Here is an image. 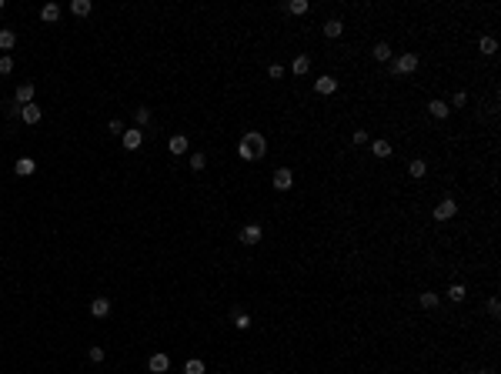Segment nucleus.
I'll return each mask as SVG.
<instances>
[{
	"mask_svg": "<svg viewBox=\"0 0 501 374\" xmlns=\"http://www.w3.org/2000/svg\"><path fill=\"white\" fill-rule=\"evenodd\" d=\"M107 131H111V134H124V124L121 121H111V124H107Z\"/></svg>",
	"mask_w": 501,
	"mask_h": 374,
	"instance_id": "37",
	"label": "nucleus"
},
{
	"mask_svg": "<svg viewBox=\"0 0 501 374\" xmlns=\"http://www.w3.org/2000/svg\"><path fill=\"white\" fill-rule=\"evenodd\" d=\"M231 321H234V328H237V331H247V328H251V318H247L244 311H234Z\"/></svg>",
	"mask_w": 501,
	"mask_h": 374,
	"instance_id": "22",
	"label": "nucleus"
},
{
	"mask_svg": "<svg viewBox=\"0 0 501 374\" xmlns=\"http://www.w3.org/2000/svg\"><path fill=\"white\" fill-rule=\"evenodd\" d=\"M184 374H207V368H204L200 358H190V361L184 364Z\"/></svg>",
	"mask_w": 501,
	"mask_h": 374,
	"instance_id": "17",
	"label": "nucleus"
},
{
	"mask_svg": "<svg viewBox=\"0 0 501 374\" xmlns=\"http://www.w3.org/2000/svg\"><path fill=\"white\" fill-rule=\"evenodd\" d=\"M371 151H374V157H391V144L388 141H371Z\"/></svg>",
	"mask_w": 501,
	"mask_h": 374,
	"instance_id": "25",
	"label": "nucleus"
},
{
	"mask_svg": "<svg viewBox=\"0 0 501 374\" xmlns=\"http://www.w3.org/2000/svg\"><path fill=\"white\" fill-rule=\"evenodd\" d=\"M371 137H367V131H354V144H367Z\"/></svg>",
	"mask_w": 501,
	"mask_h": 374,
	"instance_id": "38",
	"label": "nucleus"
},
{
	"mask_svg": "<svg viewBox=\"0 0 501 374\" xmlns=\"http://www.w3.org/2000/svg\"><path fill=\"white\" fill-rule=\"evenodd\" d=\"M408 174H411V177H424V174H428V164H424V161H411V164H408Z\"/></svg>",
	"mask_w": 501,
	"mask_h": 374,
	"instance_id": "28",
	"label": "nucleus"
},
{
	"mask_svg": "<svg viewBox=\"0 0 501 374\" xmlns=\"http://www.w3.org/2000/svg\"><path fill=\"white\" fill-rule=\"evenodd\" d=\"M374 60H378V64L391 60V47L388 44H374Z\"/></svg>",
	"mask_w": 501,
	"mask_h": 374,
	"instance_id": "27",
	"label": "nucleus"
},
{
	"mask_svg": "<svg viewBox=\"0 0 501 374\" xmlns=\"http://www.w3.org/2000/svg\"><path fill=\"white\" fill-rule=\"evenodd\" d=\"M308 7H311L308 0H291V3H284V10H288V13H308Z\"/></svg>",
	"mask_w": 501,
	"mask_h": 374,
	"instance_id": "26",
	"label": "nucleus"
},
{
	"mask_svg": "<svg viewBox=\"0 0 501 374\" xmlns=\"http://www.w3.org/2000/svg\"><path fill=\"white\" fill-rule=\"evenodd\" d=\"M344 33V23L341 20H328L324 23V37H341Z\"/></svg>",
	"mask_w": 501,
	"mask_h": 374,
	"instance_id": "20",
	"label": "nucleus"
},
{
	"mask_svg": "<svg viewBox=\"0 0 501 374\" xmlns=\"http://www.w3.org/2000/svg\"><path fill=\"white\" fill-rule=\"evenodd\" d=\"M134 117H137V124H151V110H147V107H137V110H134Z\"/></svg>",
	"mask_w": 501,
	"mask_h": 374,
	"instance_id": "32",
	"label": "nucleus"
},
{
	"mask_svg": "<svg viewBox=\"0 0 501 374\" xmlns=\"http://www.w3.org/2000/svg\"><path fill=\"white\" fill-rule=\"evenodd\" d=\"M237 157H241V161H254V154H251V147H247L244 141L237 144Z\"/></svg>",
	"mask_w": 501,
	"mask_h": 374,
	"instance_id": "31",
	"label": "nucleus"
},
{
	"mask_svg": "<svg viewBox=\"0 0 501 374\" xmlns=\"http://www.w3.org/2000/svg\"><path fill=\"white\" fill-rule=\"evenodd\" d=\"M458 214V204H455V197H448V200H441L438 207H434V220H451Z\"/></svg>",
	"mask_w": 501,
	"mask_h": 374,
	"instance_id": "4",
	"label": "nucleus"
},
{
	"mask_svg": "<svg viewBox=\"0 0 501 374\" xmlns=\"http://www.w3.org/2000/svg\"><path fill=\"white\" fill-rule=\"evenodd\" d=\"M465 104H468V94H465V90H458V94H455V100H451L448 107H465Z\"/></svg>",
	"mask_w": 501,
	"mask_h": 374,
	"instance_id": "33",
	"label": "nucleus"
},
{
	"mask_svg": "<svg viewBox=\"0 0 501 374\" xmlns=\"http://www.w3.org/2000/svg\"><path fill=\"white\" fill-rule=\"evenodd\" d=\"M13 104H17V107H27V104H33V84H30V80L17 87V94H13Z\"/></svg>",
	"mask_w": 501,
	"mask_h": 374,
	"instance_id": "6",
	"label": "nucleus"
},
{
	"mask_svg": "<svg viewBox=\"0 0 501 374\" xmlns=\"http://www.w3.org/2000/svg\"><path fill=\"white\" fill-rule=\"evenodd\" d=\"M147 368H151L154 374H164L167 368H170V358H167V354H154V358L147 361Z\"/></svg>",
	"mask_w": 501,
	"mask_h": 374,
	"instance_id": "12",
	"label": "nucleus"
},
{
	"mask_svg": "<svg viewBox=\"0 0 501 374\" xmlns=\"http://www.w3.org/2000/svg\"><path fill=\"white\" fill-rule=\"evenodd\" d=\"M241 141L251 147V154H254V161H261V157L267 154V141H264V134H257V131H247Z\"/></svg>",
	"mask_w": 501,
	"mask_h": 374,
	"instance_id": "1",
	"label": "nucleus"
},
{
	"mask_svg": "<svg viewBox=\"0 0 501 374\" xmlns=\"http://www.w3.org/2000/svg\"><path fill=\"white\" fill-rule=\"evenodd\" d=\"M90 7H94L90 0H74V3H70V13H77V17H87Z\"/></svg>",
	"mask_w": 501,
	"mask_h": 374,
	"instance_id": "19",
	"label": "nucleus"
},
{
	"mask_svg": "<svg viewBox=\"0 0 501 374\" xmlns=\"http://www.w3.org/2000/svg\"><path fill=\"white\" fill-rule=\"evenodd\" d=\"M488 314H491V318H498V314H501V304H498V297H491V301H488Z\"/></svg>",
	"mask_w": 501,
	"mask_h": 374,
	"instance_id": "34",
	"label": "nucleus"
},
{
	"mask_svg": "<svg viewBox=\"0 0 501 374\" xmlns=\"http://www.w3.org/2000/svg\"><path fill=\"white\" fill-rule=\"evenodd\" d=\"M40 20H44V23H57V20H60V7H57V3H44V7H40Z\"/></svg>",
	"mask_w": 501,
	"mask_h": 374,
	"instance_id": "13",
	"label": "nucleus"
},
{
	"mask_svg": "<svg viewBox=\"0 0 501 374\" xmlns=\"http://www.w3.org/2000/svg\"><path fill=\"white\" fill-rule=\"evenodd\" d=\"M261 237H264V231H261L257 224H247L244 231H241V244H247V247H254V244L261 241Z\"/></svg>",
	"mask_w": 501,
	"mask_h": 374,
	"instance_id": "7",
	"label": "nucleus"
},
{
	"mask_svg": "<svg viewBox=\"0 0 501 374\" xmlns=\"http://www.w3.org/2000/svg\"><path fill=\"white\" fill-rule=\"evenodd\" d=\"M13 70V57H7V54H0V77H7Z\"/></svg>",
	"mask_w": 501,
	"mask_h": 374,
	"instance_id": "29",
	"label": "nucleus"
},
{
	"mask_svg": "<svg viewBox=\"0 0 501 374\" xmlns=\"http://www.w3.org/2000/svg\"><path fill=\"white\" fill-rule=\"evenodd\" d=\"M314 90H318V94H334V90H337V80L334 77H318L314 80Z\"/></svg>",
	"mask_w": 501,
	"mask_h": 374,
	"instance_id": "16",
	"label": "nucleus"
},
{
	"mask_svg": "<svg viewBox=\"0 0 501 374\" xmlns=\"http://www.w3.org/2000/svg\"><path fill=\"white\" fill-rule=\"evenodd\" d=\"M207 167V157L204 154H190V171H204Z\"/></svg>",
	"mask_w": 501,
	"mask_h": 374,
	"instance_id": "30",
	"label": "nucleus"
},
{
	"mask_svg": "<svg viewBox=\"0 0 501 374\" xmlns=\"http://www.w3.org/2000/svg\"><path fill=\"white\" fill-rule=\"evenodd\" d=\"M121 144L127 147V151H137L141 144H144V134H141V127H131V131L121 134Z\"/></svg>",
	"mask_w": 501,
	"mask_h": 374,
	"instance_id": "3",
	"label": "nucleus"
},
{
	"mask_svg": "<svg viewBox=\"0 0 501 374\" xmlns=\"http://www.w3.org/2000/svg\"><path fill=\"white\" fill-rule=\"evenodd\" d=\"M391 70L394 74H414L418 70V54H401L394 64H391Z\"/></svg>",
	"mask_w": 501,
	"mask_h": 374,
	"instance_id": "2",
	"label": "nucleus"
},
{
	"mask_svg": "<svg viewBox=\"0 0 501 374\" xmlns=\"http://www.w3.org/2000/svg\"><path fill=\"white\" fill-rule=\"evenodd\" d=\"M291 70H294L298 77H304V74L311 70V57H308V54H298V57H294V64H291Z\"/></svg>",
	"mask_w": 501,
	"mask_h": 374,
	"instance_id": "14",
	"label": "nucleus"
},
{
	"mask_svg": "<svg viewBox=\"0 0 501 374\" xmlns=\"http://www.w3.org/2000/svg\"><path fill=\"white\" fill-rule=\"evenodd\" d=\"M13 44H17V33L13 30H0V50H13Z\"/></svg>",
	"mask_w": 501,
	"mask_h": 374,
	"instance_id": "18",
	"label": "nucleus"
},
{
	"mask_svg": "<svg viewBox=\"0 0 501 374\" xmlns=\"http://www.w3.org/2000/svg\"><path fill=\"white\" fill-rule=\"evenodd\" d=\"M40 117H44V114H40V107H37V104H27V107H20V121H23V124H37Z\"/></svg>",
	"mask_w": 501,
	"mask_h": 374,
	"instance_id": "11",
	"label": "nucleus"
},
{
	"mask_svg": "<svg viewBox=\"0 0 501 374\" xmlns=\"http://www.w3.org/2000/svg\"><path fill=\"white\" fill-rule=\"evenodd\" d=\"M167 147H170V154H187V134H174Z\"/></svg>",
	"mask_w": 501,
	"mask_h": 374,
	"instance_id": "15",
	"label": "nucleus"
},
{
	"mask_svg": "<svg viewBox=\"0 0 501 374\" xmlns=\"http://www.w3.org/2000/svg\"><path fill=\"white\" fill-rule=\"evenodd\" d=\"M428 114H431V117H438V121H445L448 114H451V107H448L445 100H428Z\"/></svg>",
	"mask_w": 501,
	"mask_h": 374,
	"instance_id": "10",
	"label": "nucleus"
},
{
	"mask_svg": "<svg viewBox=\"0 0 501 374\" xmlns=\"http://www.w3.org/2000/svg\"><path fill=\"white\" fill-rule=\"evenodd\" d=\"M33 171H37V161H33V157H20V161L13 164V174L17 177H30Z\"/></svg>",
	"mask_w": 501,
	"mask_h": 374,
	"instance_id": "8",
	"label": "nucleus"
},
{
	"mask_svg": "<svg viewBox=\"0 0 501 374\" xmlns=\"http://www.w3.org/2000/svg\"><path fill=\"white\" fill-rule=\"evenodd\" d=\"M90 361H104V348H90Z\"/></svg>",
	"mask_w": 501,
	"mask_h": 374,
	"instance_id": "36",
	"label": "nucleus"
},
{
	"mask_svg": "<svg viewBox=\"0 0 501 374\" xmlns=\"http://www.w3.org/2000/svg\"><path fill=\"white\" fill-rule=\"evenodd\" d=\"M291 187H294V174L288 167H278L274 171V190H291Z\"/></svg>",
	"mask_w": 501,
	"mask_h": 374,
	"instance_id": "5",
	"label": "nucleus"
},
{
	"mask_svg": "<svg viewBox=\"0 0 501 374\" xmlns=\"http://www.w3.org/2000/svg\"><path fill=\"white\" fill-rule=\"evenodd\" d=\"M418 304H421V308H428V311L438 308V294H434V291H424V294H418Z\"/></svg>",
	"mask_w": 501,
	"mask_h": 374,
	"instance_id": "23",
	"label": "nucleus"
},
{
	"mask_svg": "<svg viewBox=\"0 0 501 374\" xmlns=\"http://www.w3.org/2000/svg\"><path fill=\"white\" fill-rule=\"evenodd\" d=\"M475 374H491V371H475Z\"/></svg>",
	"mask_w": 501,
	"mask_h": 374,
	"instance_id": "39",
	"label": "nucleus"
},
{
	"mask_svg": "<svg viewBox=\"0 0 501 374\" xmlns=\"http://www.w3.org/2000/svg\"><path fill=\"white\" fill-rule=\"evenodd\" d=\"M478 50H481V54H495V50H498V40H495V37H481V40H478Z\"/></svg>",
	"mask_w": 501,
	"mask_h": 374,
	"instance_id": "21",
	"label": "nucleus"
},
{
	"mask_svg": "<svg viewBox=\"0 0 501 374\" xmlns=\"http://www.w3.org/2000/svg\"><path fill=\"white\" fill-rule=\"evenodd\" d=\"M90 314H94V318H107V314H111V301H107V297H94V301H90Z\"/></svg>",
	"mask_w": 501,
	"mask_h": 374,
	"instance_id": "9",
	"label": "nucleus"
},
{
	"mask_svg": "<svg viewBox=\"0 0 501 374\" xmlns=\"http://www.w3.org/2000/svg\"><path fill=\"white\" fill-rule=\"evenodd\" d=\"M448 297H451V301H455V304H461V301H465V297H468L465 284H451V287H448Z\"/></svg>",
	"mask_w": 501,
	"mask_h": 374,
	"instance_id": "24",
	"label": "nucleus"
},
{
	"mask_svg": "<svg viewBox=\"0 0 501 374\" xmlns=\"http://www.w3.org/2000/svg\"><path fill=\"white\" fill-rule=\"evenodd\" d=\"M267 74L278 80V77H284V67H281V64H271V67H267Z\"/></svg>",
	"mask_w": 501,
	"mask_h": 374,
	"instance_id": "35",
	"label": "nucleus"
}]
</instances>
